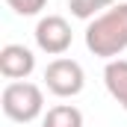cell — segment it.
Wrapping results in <instances>:
<instances>
[{"instance_id":"6","label":"cell","mask_w":127,"mask_h":127,"mask_svg":"<svg viewBox=\"0 0 127 127\" xmlns=\"http://www.w3.org/2000/svg\"><path fill=\"white\" fill-rule=\"evenodd\" d=\"M103 83H106L109 95L127 109V59L106 62V68H103Z\"/></svg>"},{"instance_id":"2","label":"cell","mask_w":127,"mask_h":127,"mask_svg":"<svg viewBox=\"0 0 127 127\" xmlns=\"http://www.w3.org/2000/svg\"><path fill=\"white\" fill-rule=\"evenodd\" d=\"M3 112L12 118V121H32L38 112H41V89L35 83H27V80H15L3 89Z\"/></svg>"},{"instance_id":"3","label":"cell","mask_w":127,"mask_h":127,"mask_svg":"<svg viewBox=\"0 0 127 127\" xmlns=\"http://www.w3.org/2000/svg\"><path fill=\"white\" fill-rule=\"evenodd\" d=\"M83 80H86V77H83L80 62H74V59H68V56H59V59H53V62L44 68V83H47V89L56 97L77 95V92L83 89Z\"/></svg>"},{"instance_id":"8","label":"cell","mask_w":127,"mask_h":127,"mask_svg":"<svg viewBox=\"0 0 127 127\" xmlns=\"http://www.w3.org/2000/svg\"><path fill=\"white\" fill-rule=\"evenodd\" d=\"M103 6H109V0H68V9L77 18H89V15H95Z\"/></svg>"},{"instance_id":"5","label":"cell","mask_w":127,"mask_h":127,"mask_svg":"<svg viewBox=\"0 0 127 127\" xmlns=\"http://www.w3.org/2000/svg\"><path fill=\"white\" fill-rule=\"evenodd\" d=\"M35 68V56L24 44H6L0 47V74L9 80H24Z\"/></svg>"},{"instance_id":"4","label":"cell","mask_w":127,"mask_h":127,"mask_svg":"<svg viewBox=\"0 0 127 127\" xmlns=\"http://www.w3.org/2000/svg\"><path fill=\"white\" fill-rule=\"evenodd\" d=\"M35 41H38V47L44 53H53V56L65 53L68 44H71V27H68V21H65L62 15L41 18L38 27H35Z\"/></svg>"},{"instance_id":"1","label":"cell","mask_w":127,"mask_h":127,"mask_svg":"<svg viewBox=\"0 0 127 127\" xmlns=\"http://www.w3.org/2000/svg\"><path fill=\"white\" fill-rule=\"evenodd\" d=\"M86 47L95 56H118L127 47V3H112L86 30Z\"/></svg>"},{"instance_id":"9","label":"cell","mask_w":127,"mask_h":127,"mask_svg":"<svg viewBox=\"0 0 127 127\" xmlns=\"http://www.w3.org/2000/svg\"><path fill=\"white\" fill-rule=\"evenodd\" d=\"M18 15H35L38 9H44L47 6V0H6Z\"/></svg>"},{"instance_id":"7","label":"cell","mask_w":127,"mask_h":127,"mask_svg":"<svg viewBox=\"0 0 127 127\" xmlns=\"http://www.w3.org/2000/svg\"><path fill=\"white\" fill-rule=\"evenodd\" d=\"M41 127H83V112L71 103H59V106L47 109Z\"/></svg>"}]
</instances>
